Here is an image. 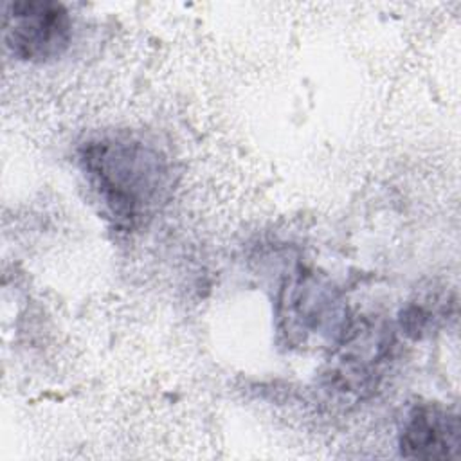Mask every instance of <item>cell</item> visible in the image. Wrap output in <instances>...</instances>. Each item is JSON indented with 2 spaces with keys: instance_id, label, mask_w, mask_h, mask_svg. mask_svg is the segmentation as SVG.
I'll return each mask as SVG.
<instances>
[{
  "instance_id": "7a4b0ae2",
  "label": "cell",
  "mask_w": 461,
  "mask_h": 461,
  "mask_svg": "<svg viewBox=\"0 0 461 461\" xmlns=\"http://www.w3.org/2000/svg\"><path fill=\"white\" fill-rule=\"evenodd\" d=\"M277 319L290 344L317 340L337 342L348 328L346 306L339 290L313 272L294 276L283 286Z\"/></svg>"
},
{
  "instance_id": "6da1fadb",
  "label": "cell",
  "mask_w": 461,
  "mask_h": 461,
  "mask_svg": "<svg viewBox=\"0 0 461 461\" xmlns=\"http://www.w3.org/2000/svg\"><path fill=\"white\" fill-rule=\"evenodd\" d=\"M77 162L103 212L122 230L146 225L173 185L167 158L131 135L90 139L79 146Z\"/></svg>"
},
{
  "instance_id": "277c9868",
  "label": "cell",
  "mask_w": 461,
  "mask_h": 461,
  "mask_svg": "<svg viewBox=\"0 0 461 461\" xmlns=\"http://www.w3.org/2000/svg\"><path fill=\"white\" fill-rule=\"evenodd\" d=\"M337 346L326 371L328 389L353 398L366 396L378 385L382 367L391 355V333L382 326L366 322L346 328Z\"/></svg>"
},
{
  "instance_id": "5b68a950",
  "label": "cell",
  "mask_w": 461,
  "mask_h": 461,
  "mask_svg": "<svg viewBox=\"0 0 461 461\" xmlns=\"http://www.w3.org/2000/svg\"><path fill=\"white\" fill-rule=\"evenodd\" d=\"M400 454L411 459H452L459 456V416L438 403H421L407 414L400 438Z\"/></svg>"
},
{
  "instance_id": "3957f363",
  "label": "cell",
  "mask_w": 461,
  "mask_h": 461,
  "mask_svg": "<svg viewBox=\"0 0 461 461\" xmlns=\"http://www.w3.org/2000/svg\"><path fill=\"white\" fill-rule=\"evenodd\" d=\"M2 38L20 61L45 63L59 58L72 40L68 9L54 0H16L4 5Z\"/></svg>"
}]
</instances>
